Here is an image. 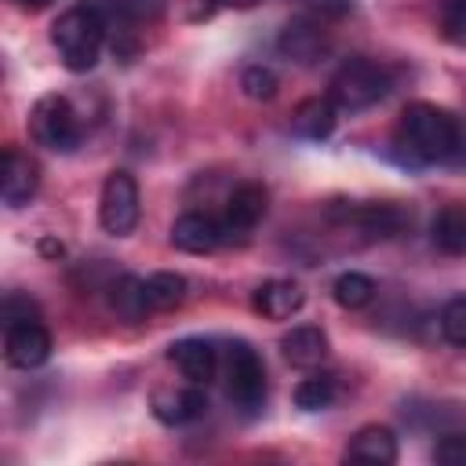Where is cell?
<instances>
[{
  "label": "cell",
  "instance_id": "cell-1",
  "mask_svg": "<svg viewBox=\"0 0 466 466\" xmlns=\"http://www.w3.org/2000/svg\"><path fill=\"white\" fill-rule=\"evenodd\" d=\"M393 142L415 164H451V160L462 157L466 131L441 106H433V102H408L400 120H397V127H393Z\"/></svg>",
  "mask_w": 466,
  "mask_h": 466
},
{
  "label": "cell",
  "instance_id": "cell-2",
  "mask_svg": "<svg viewBox=\"0 0 466 466\" xmlns=\"http://www.w3.org/2000/svg\"><path fill=\"white\" fill-rule=\"evenodd\" d=\"M51 44L69 73H87L95 69L102 44H106V18L91 0H76L58 15L51 25Z\"/></svg>",
  "mask_w": 466,
  "mask_h": 466
},
{
  "label": "cell",
  "instance_id": "cell-3",
  "mask_svg": "<svg viewBox=\"0 0 466 466\" xmlns=\"http://www.w3.org/2000/svg\"><path fill=\"white\" fill-rule=\"evenodd\" d=\"M390 69L375 58H346L335 76H331V87H328V98L335 102V109L342 113H360V109H371L375 102H382L390 95Z\"/></svg>",
  "mask_w": 466,
  "mask_h": 466
},
{
  "label": "cell",
  "instance_id": "cell-4",
  "mask_svg": "<svg viewBox=\"0 0 466 466\" xmlns=\"http://www.w3.org/2000/svg\"><path fill=\"white\" fill-rule=\"evenodd\" d=\"M222 379H226V397L240 411H258L266 404V364L248 342H229L222 353Z\"/></svg>",
  "mask_w": 466,
  "mask_h": 466
},
{
  "label": "cell",
  "instance_id": "cell-5",
  "mask_svg": "<svg viewBox=\"0 0 466 466\" xmlns=\"http://www.w3.org/2000/svg\"><path fill=\"white\" fill-rule=\"evenodd\" d=\"M29 135L36 138V146L55 149V153H73L80 146V120L69 106V98L62 95H44L36 98L33 113H29Z\"/></svg>",
  "mask_w": 466,
  "mask_h": 466
},
{
  "label": "cell",
  "instance_id": "cell-6",
  "mask_svg": "<svg viewBox=\"0 0 466 466\" xmlns=\"http://www.w3.org/2000/svg\"><path fill=\"white\" fill-rule=\"evenodd\" d=\"M142 215V200H138V182L131 171H109L102 182V197H98V222L106 233L113 237H127L138 226Z\"/></svg>",
  "mask_w": 466,
  "mask_h": 466
},
{
  "label": "cell",
  "instance_id": "cell-7",
  "mask_svg": "<svg viewBox=\"0 0 466 466\" xmlns=\"http://www.w3.org/2000/svg\"><path fill=\"white\" fill-rule=\"evenodd\" d=\"M266 208H269L266 186H262V182H240V186L229 193V200H226V208H222V215H218L222 237H226V240H248L251 229L262 222Z\"/></svg>",
  "mask_w": 466,
  "mask_h": 466
},
{
  "label": "cell",
  "instance_id": "cell-8",
  "mask_svg": "<svg viewBox=\"0 0 466 466\" xmlns=\"http://www.w3.org/2000/svg\"><path fill=\"white\" fill-rule=\"evenodd\" d=\"M51 357V335L40 320H22L4 328V360L11 368H40Z\"/></svg>",
  "mask_w": 466,
  "mask_h": 466
},
{
  "label": "cell",
  "instance_id": "cell-9",
  "mask_svg": "<svg viewBox=\"0 0 466 466\" xmlns=\"http://www.w3.org/2000/svg\"><path fill=\"white\" fill-rule=\"evenodd\" d=\"M167 360L178 368V375L186 382H197V386H208L215 375H218V350L211 339H178L167 346Z\"/></svg>",
  "mask_w": 466,
  "mask_h": 466
},
{
  "label": "cell",
  "instance_id": "cell-10",
  "mask_svg": "<svg viewBox=\"0 0 466 466\" xmlns=\"http://www.w3.org/2000/svg\"><path fill=\"white\" fill-rule=\"evenodd\" d=\"M36 186H40V167H36V160H33L29 153L7 146V149H4V171H0V197H4V204H7V208L29 204L33 193H36Z\"/></svg>",
  "mask_w": 466,
  "mask_h": 466
},
{
  "label": "cell",
  "instance_id": "cell-11",
  "mask_svg": "<svg viewBox=\"0 0 466 466\" xmlns=\"http://www.w3.org/2000/svg\"><path fill=\"white\" fill-rule=\"evenodd\" d=\"M277 47H280V55H288L291 62L309 66V62H317V58L328 55V33H324L320 22L299 15V18H291V22L280 29Z\"/></svg>",
  "mask_w": 466,
  "mask_h": 466
},
{
  "label": "cell",
  "instance_id": "cell-12",
  "mask_svg": "<svg viewBox=\"0 0 466 466\" xmlns=\"http://www.w3.org/2000/svg\"><path fill=\"white\" fill-rule=\"evenodd\" d=\"M222 240H226L222 237V222L215 215H208V211H186L171 226V244L178 251H189V255H208Z\"/></svg>",
  "mask_w": 466,
  "mask_h": 466
},
{
  "label": "cell",
  "instance_id": "cell-13",
  "mask_svg": "<svg viewBox=\"0 0 466 466\" xmlns=\"http://www.w3.org/2000/svg\"><path fill=\"white\" fill-rule=\"evenodd\" d=\"M204 408H208V397H204V390L197 382L178 386V390L167 386V390H157L153 393V415L164 426H186L197 415H204Z\"/></svg>",
  "mask_w": 466,
  "mask_h": 466
},
{
  "label": "cell",
  "instance_id": "cell-14",
  "mask_svg": "<svg viewBox=\"0 0 466 466\" xmlns=\"http://www.w3.org/2000/svg\"><path fill=\"white\" fill-rule=\"evenodd\" d=\"M346 459L350 462H371V466L397 462V437H393V430L390 426H379V422L360 426L350 437V444H346Z\"/></svg>",
  "mask_w": 466,
  "mask_h": 466
},
{
  "label": "cell",
  "instance_id": "cell-15",
  "mask_svg": "<svg viewBox=\"0 0 466 466\" xmlns=\"http://www.w3.org/2000/svg\"><path fill=\"white\" fill-rule=\"evenodd\" d=\"M302 302H306L302 288H299L295 280H284V277H273V280L258 284V288H255V299H251V306H255L262 317H269V320H288V317H295V313L302 309Z\"/></svg>",
  "mask_w": 466,
  "mask_h": 466
},
{
  "label": "cell",
  "instance_id": "cell-16",
  "mask_svg": "<svg viewBox=\"0 0 466 466\" xmlns=\"http://www.w3.org/2000/svg\"><path fill=\"white\" fill-rule=\"evenodd\" d=\"M280 353L295 368H317L328 357V335L317 324H299L280 339Z\"/></svg>",
  "mask_w": 466,
  "mask_h": 466
},
{
  "label": "cell",
  "instance_id": "cell-17",
  "mask_svg": "<svg viewBox=\"0 0 466 466\" xmlns=\"http://www.w3.org/2000/svg\"><path fill=\"white\" fill-rule=\"evenodd\" d=\"M335 120H339V109H335L331 98H306L291 113V131L302 135V138L320 142V138H328L335 131Z\"/></svg>",
  "mask_w": 466,
  "mask_h": 466
},
{
  "label": "cell",
  "instance_id": "cell-18",
  "mask_svg": "<svg viewBox=\"0 0 466 466\" xmlns=\"http://www.w3.org/2000/svg\"><path fill=\"white\" fill-rule=\"evenodd\" d=\"M430 237L444 255H466V204H444L433 215Z\"/></svg>",
  "mask_w": 466,
  "mask_h": 466
},
{
  "label": "cell",
  "instance_id": "cell-19",
  "mask_svg": "<svg viewBox=\"0 0 466 466\" xmlns=\"http://www.w3.org/2000/svg\"><path fill=\"white\" fill-rule=\"evenodd\" d=\"M109 306H113L116 317H124V320H142V317L153 309L149 299H146V280H138V277H131V273L116 277V280L109 284Z\"/></svg>",
  "mask_w": 466,
  "mask_h": 466
},
{
  "label": "cell",
  "instance_id": "cell-20",
  "mask_svg": "<svg viewBox=\"0 0 466 466\" xmlns=\"http://www.w3.org/2000/svg\"><path fill=\"white\" fill-rule=\"evenodd\" d=\"M350 215L368 237H393L404 226V211L393 204H364V208H353Z\"/></svg>",
  "mask_w": 466,
  "mask_h": 466
},
{
  "label": "cell",
  "instance_id": "cell-21",
  "mask_svg": "<svg viewBox=\"0 0 466 466\" xmlns=\"http://www.w3.org/2000/svg\"><path fill=\"white\" fill-rule=\"evenodd\" d=\"M331 295H335V302H339L342 309H364V306L375 299V280H371L368 273L350 269V273H339V277H335Z\"/></svg>",
  "mask_w": 466,
  "mask_h": 466
},
{
  "label": "cell",
  "instance_id": "cell-22",
  "mask_svg": "<svg viewBox=\"0 0 466 466\" xmlns=\"http://www.w3.org/2000/svg\"><path fill=\"white\" fill-rule=\"evenodd\" d=\"M335 397H339L335 375H309V379H302L295 386V404L302 411H324V408L335 404Z\"/></svg>",
  "mask_w": 466,
  "mask_h": 466
},
{
  "label": "cell",
  "instance_id": "cell-23",
  "mask_svg": "<svg viewBox=\"0 0 466 466\" xmlns=\"http://www.w3.org/2000/svg\"><path fill=\"white\" fill-rule=\"evenodd\" d=\"M146 299L153 309H175L186 299V277L182 273H153L146 277Z\"/></svg>",
  "mask_w": 466,
  "mask_h": 466
},
{
  "label": "cell",
  "instance_id": "cell-24",
  "mask_svg": "<svg viewBox=\"0 0 466 466\" xmlns=\"http://www.w3.org/2000/svg\"><path fill=\"white\" fill-rule=\"evenodd\" d=\"M240 87H244L248 98H255V102H269V98L277 95L280 80H277V73H273L269 66H248V69L240 73Z\"/></svg>",
  "mask_w": 466,
  "mask_h": 466
},
{
  "label": "cell",
  "instance_id": "cell-25",
  "mask_svg": "<svg viewBox=\"0 0 466 466\" xmlns=\"http://www.w3.org/2000/svg\"><path fill=\"white\" fill-rule=\"evenodd\" d=\"M441 335L451 346H466V295H455L444 309H441Z\"/></svg>",
  "mask_w": 466,
  "mask_h": 466
},
{
  "label": "cell",
  "instance_id": "cell-26",
  "mask_svg": "<svg viewBox=\"0 0 466 466\" xmlns=\"http://www.w3.org/2000/svg\"><path fill=\"white\" fill-rule=\"evenodd\" d=\"M441 29L455 47H466V0L441 4Z\"/></svg>",
  "mask_w": 466,
  "mask_h": 466
},
{
  "label": "cell",
  "instance_id": "cell-27",
  "mask_svg": "<svg viewBox=\"0 0 466 466\" xmlns=\"http://www.w3.org/2000/svg\"><path fill=\"white\" fill-rule=\"evenodd\" d=\"M22 320H40V309H36V302H33L29 295L11 291V295L4 299V328H7V324H22Z\"/></svg>",
  "mask_w": 466,
  "mask_h": 466
},
{
  "label": "cell",
  "instance_id": "cell-28",
  "mask_svg": "<svg viewBox=\"0 0 466 466\" xmlns=\"http://www.w3.org/2000/svg\"><path fill=\"white\" fill-rule=\"evenodd\" d=\"M433 459L441 466H466V433H448L437 441Z\"/></svg>",
  "mask_w": 466,
  "mask_h": 466
},
{
  "label": "cell",
  "instance_id": "cell-29",
  "mask_svg": "<svg viewBox=\"0 0 466 466\" xmlns=\"http://www.w3.org/2000/svg\"><path fill=\"white\" fill-rule=\"evenodd\" d=\"M109 4H113L116 15H124L131 22H146L164 7V0H109Z\"/></svg>",
  "mask_w": 466,
  "mask_h": 466
},
{
  "label": "cell",
  "instance_id": "cell-30",
  "mask_svg": "<svg viewBox=\"0 0 466 466\" xmlns=\"http://www.w3.org/2000/svg\"><path fill=\"white\" fill-rule=\"evenodd\" d=\"M309 7H317V11H331V15H342L346 11V0H306Z\"/></svg>",
  "mask_w": 466,
  "mask_h": 466
},
{
  "label": "cell",
  "instance_id": "cell-31",
  "mask_svg": "<svg viewBox=\"0 0 466 466\" xmlns=\"http://www.w3.org/2000/svg\"><path fill=\"white\" fill-rule=\"evenodd\" d=\"M18 4H22V7H29V11H40V7H47L51 0H18Z\"/></svg>",
  "mask_w": 466,
  "mask_h": 466
},
{
  "label": "cell",
  "instance_id": "cell-32",
  "mask_svg": "<svg viewBox=\"0 0 466 466\" xmlns=\"http://www.w3.org/2000/svg\"><path fill=\"white\" fill-rule=\"evenodd\" d=\"M222 4H226V7H255L258 0H222Z\"/></svg>",
  "mask_w": 466,
  "mask_h": 466
}]
</instances>
